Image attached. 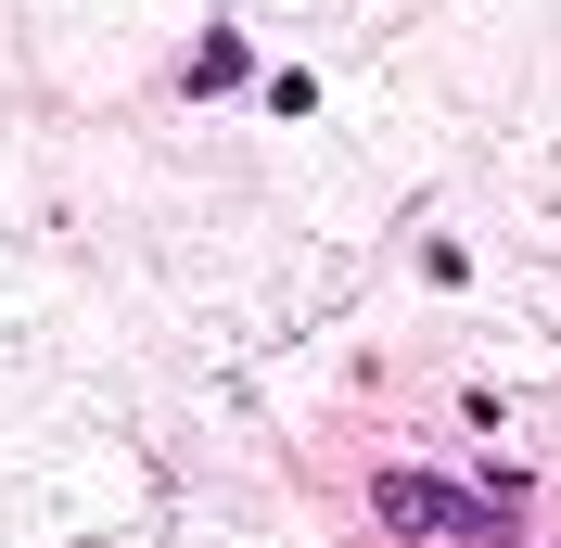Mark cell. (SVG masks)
<instances>
[{
	"mask_svg": "<svg viewBox=\"0 0 561 548\" xmlns=\"http://www.w3.org/2000/svg\"><path fill=\"white\" fill-rule=\"evenodd\" d=\"M383 523H409V536H447V548H511V536H524L497 498H459V484H434V472H383Z\"/></svg>",
	"mask_w": 561,
	"mask_h": 548,
	"instance_id": "obj_1",
	"label": "cell"
}]
</instances>
